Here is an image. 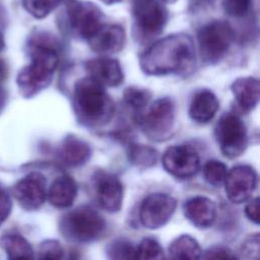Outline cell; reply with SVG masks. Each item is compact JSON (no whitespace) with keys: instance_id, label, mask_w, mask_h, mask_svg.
<instances>
[{"instance_id":"cell-1","label":"cell","mask_w":260,"mask_h":260,"mask_svg":"<svg viewBox=\"0 0 260 260\" xmlns=\"http://www.w3.org/2000/svg\"><path fill=\"white\" fill-rule=\"evenodd\" d=\"M196 63L193 39L187 34H173L153 43L139 60L141 70L148 75L189 73Z\"/></svg>"},{"instance_id":"cell-2","label":"cell","mask_w":260,"mask_h":260,"mask_svg":"<svg viewBox=\"0 0 260 260\" xmlns=\"http://www.w3.org/2000/svg\"><path fill=\"white\" fill-rule=\"evenodd\" d=\"M59 57L55 47L43 37L30 45V63L17 74L16 83L24 98H32L45 89L52 81Z\"/></svg>"},{"instance_id":"cell-3","label":"cell","mask_w":260,"mask_h":260,"mask_svg":"<svg viewBox=\"0 0 260 260\" xmlns=\"http://www.w3.org/2000/svg\"><path fill=\"white\" fill-rule=\"evenodd\" d=\"M73 108L77 119L90 127L106 125L115 114V103L105 86L89 76L74 84Z\"/></svg>"},{"instance_id":"cell-4","label":"cell","mask_w":260,"mask_h":260,"mask_svg":"<svg viewBox=\"0 0 260 260\" xmlns=\"http://www.w3.org/2000/svg\"><path fill=\"white\" fill-rule=\"evenodd\" d=\"M106 228L105 218L89 206H80L69 211L59 223L62 235L69 241L77 243H89L99 239Z\"/></svg>"},{"instance_id":"cell-5","label":"cell","mask_w":260,"mask_h":260,"mask_svg":"<svg viewBox=\"0 0 260 260\" xmlns=\"http://www.w3.org/2000/svg\"><path fill=\"white\" fill-rule=\"evenodd\" d=\"M176 106L172 99L160 98L146 107L136 120L143 133L152 141H165L173 132Z\"/></svg>"},{"instance_id":"cell-6","label":"cell","mask_w":260,"mask_h":260,"mask_svg":"<svg viewBox=\"0 0 260 260\" xmlns=\"http://www.w3.org/2000/svg\"><path fill=\"white\" fill-rule=\"evenodd\" d=\"M234 39V29L228 21L212 20L204 24L197 34L201 59L210 65L218 63L226 55Z\"/></svg>"},{"instance_id":"cell-7","label":"cell","mask_w":260,"mask_h":260,"mask_svg":"<svg viewBox=\"0 0 260 260\" xmlns=\"http://www.w3.org/2000/svg\"><path fill=\"white\" fill-rule=\"evenodd\" d=\"M132 17L137 38L149 41L161 34L169 13L156 0H132Z\"/></svg>"},{"instance_id":"cell-8","label":"cell","mask_w":260,"mask_h":260,"mask_svg":"<svg viewBox=\"0 0 260 260\" xmlns=\"http://www.w3.org/2000/svg\"><path fill=\"white\" fill-rule=\"evenodd\" d=\"M214 135L220 151L229 158L240 156L248 144L246 125L234 113H224L219 118L215 125Z\"/></svg>"},{"instance_id":"cell-9","label":"cell","mask_w":260,"mask_h":260,"mask_svg":"<svg viewBox=\"0 0 260 260\" xmlns=\"http://www.w3.org/2000/svg\"><path fill=\"white\" fill-rule=\"evenodd\" d=\"M65 16L70 31L87 40L103 24L101 9L91 2L65 0Z\"/></svg>"},{"instance_id":"cell-10","label":"cell","mask_w":260,"mask_h":260,"mask_svg":"<svg viewBox=\"0 0 260 260\" xmlns=\"http://www.w3.org/2000/svg\"><path fill=\"white\" fill-rule=\"evenodd\" d=\"M177 207L174 197L165 193H152L144 198L139 209L141 224L149 230H157L166 225Z\"/></svg>"},{"instance_id":"cell-11","label":"cell","mask_w":260,"mask_h":260,"mask_svg":"<svg viewBox=\"0 0 260 260\" xmlns=\"http://www.w3.org/2000/svg\"><path fill=\"white\" fill-rule=\"evenodd\" d=\"M165 170L175 178L189 179L200 169L198 152L189 145H173L162 155Z\"/></svg>"},{"instance_id":"cell-12","label":"cell","mask_w":260,"mask_h":260,"mask_svg":"<svg viewBox=\"0 0 260 260\" xmlns=\"http://www.w3.org/2000/svg\"><path fill=\"white\" fill-rule=\"evenodd\" d=\"M12 196L27 211L39 209L47 198V181L43 174L32 172L17 181L12 187Z\"/></svg>"},{"instance_id":"cell-13","label":"cell","mask_w":260,"mask_h":260,"mask_svg":"<svg viewBox=\"0 0 260 260\" xmlns=\"http://www.w3.org/2000/svg\"><path fill=\"white\" fill-rule=\"evenodd\" d=\"M256 171L248 165L236 166L228 171L224 187L228 198L233 203H243L250 199L257 187Z\"/></svg>"},{"instance_id":"cell-14","label":"cell","mask_w":260,"mask_h":260,"mask_svg":"<svg viewBox=\"0 0 260 260\" xmlns=\"http://www.w3.org/2000/svg\"><path fill=\"white\" fill-rule=\"evenodd\" d=\"M92 186L99 205L108 212H118L123 204V185L110 173L99 171L92 177Z\"/></svg>"},{"instance_id":"cell-15","label":"cell","mask_w":260,"mask_h":260,"mask_svg":"<svg viewBox=\"0 0 260 260\" xmlns=\"http://www.w3.org/2000/svg\"><path fill=\"white\" fill-rule=\"evenodd\" d=\"M92 51L103 55L120 52L126 43V32L119 24H102L86 40Z\"/></svg>"},{"instance_id":"cell-16","label":"cell","mask_w":260,"mask_h":260,"mask_svg":"<svg viewBox=\"0 0 260 260\" xmlns=\"http://www.w3.org/2000/svg\"><path fill=\"white\" fill-rule=\"evenodd\" d=\"M88 76L104 86H119L124 80L123 69L116 59L99 57L85 62Z\"/></svg>"},{"instance_id":"cell-17","label":"cell","mask_w":260,"mask_h":260,"mask_svg":"<svg viewBox=\"0 0 260 260\" xmlns=\"http://www.w3.org/2000/svg\"><path fill=\"white\" fill-rule=\"evenodd\" d=\"M186 218L196 228L205 230L210 228L216 218L214 202L204 196H195L188 199L183 205Z\"/></svg>"},{"instance_id":"cell-18","label":"cell","mask_w":260,"mask_h":260,"mask_svg":"<svg viewBox=\"0 0 260 260\" xmlns=\"http://www.w3.org/2000/svg\"><path fill=\"white\" fill-rule=\"evenodd\" d=\"M90 155L89 144L75 135L66 136L59 148L60 160L67 167H80L86 164Z\"/></svg>"},{"instance_id":"cell-19","label":"cell","mask_w":260,"mask_h":260,"mask_svg":"<svg viewBox=\"0 0 260 260\" xmlns=\"http://www.w3.org/2000/svg\"><path fill=\"white\" fill-rule=\"evenodd\" d=\"M231 90L238 106L245 112H250L256 108L259 102L260 85L256 77H239L231 85Z\"/></svg>"},{"instance_id":"cell-20","label":"cell","mask_w":260,"mask_h":260,"mask_svg":"<svg viewBox=\"0 0 260 260\" xmlns=\"http://www.w3.org/2000/svg\"><path fill=\"white\" fill-rule=\"evenodd\" d=\"M218 108L219 102L216 95L208 89H203L193 96L189 107V116L196 123L206 124L214 118Z\"/></svg>"},{"instance_id":"cell-21","label":"cell","mask_w":260,"mask_h":260,"mask_svg":"<svg viewBox=\"0 0 260 260\" xmlns=\"http://www.w3.org/2000/svg\"><path fill=\"white\" fill-rule=\"evenodd\" d=\"M47 196L53 206L67 208L73 204L77 196V185L70 176H60L51 184Z\"/></svg>"},{"instance_id":"cell-22","label":"cell","mask_w":260,"mask_h":260,"mask_svg":"<svg viewBox=\"0 0 260 260\" xmlns=\"http://www.w3.org/2000/svg\"><path fill=\"white\" fill-rule=\"evenodd\" d=\"M0 248L9 259L34 258V250L25 238L18 234H6L0 237Z\"/></svg>"},{"instance_id":"cell-23","label":"cell","mask_w":260,"mask_h":260,"mask_svg":"<svg viewBox=\"0 0 260 260\" xmlns=\"http://www.w3.org/2000/svg\"><path fill=\"white\" fill-rule=\"evenodd\" d=\"M201 254L198 242L189 235L177 237L169 246V257L172 259H198Z\"/></svg>"},{"instance_id":"cell-24","label":"cell","mask_w":260,"mask_h":260,"mask_svg":"<svg viewBox=\"0 0 260 260\" xmlns=\"http://www.w3.org/2000/svg\"><path fill=\"white\" fill-rule=\"evenodd\" d=\"M157 157V151L150 146L132 143L128 147V159L137 168H150L156 164Z\"/></svg>"},{"instance_id":"cell-25","label":"cell","mask_w":260,"mask_h":260,"mask_svg":"<svg viewBox=\"0 0 260 260\" xmlns=\"http://www.w3.org/2000/svg\"><path fill=\"white\" fill-rule=\"evenodd\" d=\"M123 99L126 106H128L137 117L144 111L145 107L148 106L151 92L146 88L130 86L124 90Z\"/></svg>"},{"instance_id":"cell-26","label":"cell","mask_w":260,"mask_h":260,"mask_svg":"<svg viewBox=\"0 0 260 260\" xmlns=\"http://www.w3.org/2000/svg\"><path fill=\"white\" fill-rule=\"evenodd\" d=\"M64 2L65 0H22V6L31 16L42 19Z\"/></svg>"},{"instance_id":"cell-27","label":"cell","mask_w":260,"mask_h":260,"mask_svg":"<svg viewBox=\"0 0 260 260\" xmlns=\"http://www.w3.org/2000/svg\"><path fill=\"white\" fill-rule=\"evenodd\" d=\"M226 174V166L216 159L206 161L203 167V177L205 181L214 187H220L223 185Z\"/></svg>"},{"instance_id":"cell-28","label":"cell","mask_w":260,"mask_h":260,"mask_svg":"<svg viewBox=\"0 0 260 260\" xmlns=\"http://www.w3.org/2000/svg\"><path fill=\"white\" fill-rule=\"evenodd\" d=\"M107 254L111 259H136V247L125 239H116L108 245Z\"/></svg>"},{"instance_id":"cell-29","label":"cell","mask_w":260,"mask_h":260,"mask_svg":"<svg viewBox=\"0 0 260 260\" xmlns=\"http://www.w3.org/2000/svg\"><path fill=\"white\" fill-rule=\"evenodd\" d=\"M164 250L159 243L151 238L143 239L136 247V259H161Z\"/></svg>"},{"instance_id":"cell-30","label":"cell","mask_w":260,"mask_h":260,"mask_svg":"<svg viewBox=\"0 0 260 260\" xmlns=\"http://www.w3.org/2000/svg\"><path fill=\"white\" fill-rule=\"evenodd\" d=\"M253 0H222L224 12L232 17H244L249 13Z\"/></svg>"},{"instance_id":"cell-31","label":"cell","mask_w":260,"mask_h":260,"mask_svg":"<svg viewBox=\"0 0 260 260\" xmlns=\"http://www.w3.org/2000/svg\"><path fill=\"white\" fill-rule=\"evenodd\" d=\"M63 255V247L56 240H46L38 248V258L41 259H61Z\"/></svg>"},{"instance_id":"cell-32","label":"cell","mask_w":260,"mask_h":260,"mask_svg":"<svg viewBox=\"0 0 260 260\" xmlns=\"http://www.w3.org/2000/svg\"><path fill=\"white\" fill-rule=\"evenodd\" d=\"M259 234L250 235L246 238L243 244L240 247L238 258H247V259H258L259 258Z\"/></svg>"},{"instance_id":"cell-33","label":"cell","mask_w":260,"mask_h":260,"mask_svg":"<svg viewBox=\"0 0 260 260\" xmlns=\"http://www.w3.org/2000/svg\"><path fill=\"white\" fill-rule=\"evenodd\" d=\"M201 258L205 259H236L238 256L231 249L225 247H211L201 254Z\"/></svg>"},{"instance_id":"cell-34","label":"cell","mask_w":260,"mask_h":260,"mask_svg":"<svg viewBox=\"0 0 260 260\" xmlns=\"http://www.w3.org/2000/svg\"><path fill=\"white\" fill-rule=\"evenodd\" d=\"M12 202L10 196L0 187V226L7 219L11 212Z\"/></svg>"},{"instance_id":"cell-35","label":"cell","mask_w":260,"mask_h":260,"mask_svg":"<svg viewBox=\"0 0 260 260\" xmlns=\"http://www.w3.org/2000/svg\"><path fill=\"white\" fill-rule=\"evenodd\" d=\"M245 214L249 218V220L254 223H259V198L256 197L248 202L245 207Z\"/></svg>"},{"instance_id":"cell-36","label":"cell","mask_w":260,"mask_h":260,"mask_svg":"<svg viewBox=\"0 0 260 260\" xmlns=\"http://www.w3.org/2000/svg\"><path fill=\"white\" fill-rule=\"evenodd\" d=\"M5 101H6V94H5V91H4V89L0 86V113H1V111L3 110V108H4Z\"/></svg>"},{"instance_id":"cell-37","label":"cell","mask_w":260,"mask_h":260,"mask_svg":"<svg viewBox=\"0 0 260 260\" xmlns=\"http://www.w3.org/2000/svg\"><path fill=\"white\" fill-rule=\"evenodd\" d=\"M4 75H5V68H4V65L0 62V81L4 78Z\"/></svg>"},{"instance_id":"cell-38","label":"cell","mask_w":260,"mask_h":260,"mask_svg":"<svg viewBox=\"0 0 260 260\" xmlns=\"http://www.w3.org/2000/svg\"><path fill=\"white\" fill-rule=\"evenodd\" d=\"M4 46H5V42H4V37L2 35V32L0 31V52L4 49Z\"/></svg>"},{"instance_id":"cell-39","label":"cell","mask_w":260,"mask_h":260,"mask_svg":"<svg viewBox=\"0 0 260 260\" xmlns=\"http://www.w3.org/2000/svg\"><path fill=\"white\" fill-rule=\"evenodd\" d=\"M101 1L107 5H112V4H116V3L120 2L121 0H101Z\"/></svg>"},{"instance_id":"cell-40","label":"cell","mask_w":260,"mask_h":260,"mask_svg":"<svg viewBox=\"0 0 260 260\" xmlns=\"http://www.w3.org/2000/svg\"><path fill=\"white\" fill-rule=\"evenodd\" d=\"M161 2H165V3H169V4H171V3H174V2H176L177 0H160Z\"/></svg>"}]
</instances>
